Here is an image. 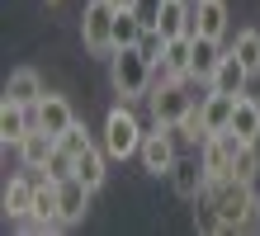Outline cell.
<instances>
[{"mask_svg": "<svg viewBox=\"0 0 260 236\" xmlns=\"http://www.w3.org/2000/svg\"><path fill=\"white\" fill-rule=\"evenodd\" d=\"M142 19H137L133 10H118V19H114V47H137V38H142Z\"/></svg>", "mask_w": 260, "mask_h": 236, "instance_id": "25", "label": "cell"}, {"mask_svg": "<svg viewBox=\"0 0 260 236\" xmlns=\"http://www.w3.org/2000/svg\"><path fill=\"white\" fill-rule=\"evenodd\" d=\"M62 184V222H67V231L71 227H81L85 222V213H90V198H95V189H90L85 180H57Z\"/></svg>", "mask_w": 260, "mask_h": 236, "instance_id": "10", "label": "cell"}, {"mask_svg": "<svg viewBox=\"0 0 260 236\" xmlns=\"http://www.w3.org/2000/svg\"><path fill=\"white\" fill-rule=\"evenodd\" d=\"M255 175H260V142H241L237 156H232V175H227V180L255 184Z\"/></svg>", "mask_w": 260, "mask_h": 236, "instance_id": "23", "label": "cell"}, {"mask_svg": "<svg viewBox=\"0 0 260 236\" xmlns=\"http://www.w3.org/2000/svg\"><path fill=\"white\" fill-rule=\"evenodd\" d=\"M109 161H114V156L104 151V142H90V147L76 156V180H85L90 189H100L104 175H109Z\"/></svg>", "mask_w": 260, "mask_h": 236, "instance_id": "21", "label": "cell"}, {"mask_svg": "<svg viewBox=\"0 0 260 236\" xmlns=\"http://www.w3.org/2000/svg\"><path fill=\"white\" fill-rule=\"evenodd\" d=\"M171 189L180 198H199L208 189V170H204V161L199 156H180L175 161V170H171Z\"/></svg>", "mask_w": 260, "mask_h": 236, "instance_id": "13", "label": "cell"}, {"mask_svg": "<svg viewBox=\"0 0 260 236\" xmlns=\"http://www.w3.org/2000/svg\"><path fill=\"white\" fill-rule=\"evenodd\" d=\"M142 137H147L142 118H137L123 99H118L109 114H104V132H100V142H104V151H109L114 161H128V156H137V151H142Z\"/></svg>", "mask_w": 260, "mask_h": 236, "instance_id": "3", "label": "cell"}, {"mask_svg": "<svg viewBox=\"0 0 260 236\" xmlns=\"http://www.w3.org/2000/svg\"><path fill=\"white\" fill-rule=\"evenodd\" d=\"M161 5H166V0H133V14H137V19H142L147 28H156V19H161Z\"/></svg>", "mask_w": 260, "mask_h": 236, "instance_id": "28", "label": "cell"}, {"mask_svg": "<svg viewBox=\"0 0 260 236\" xmlns=\"http://www.w3.org/2000/svg\"><path fill=\"white\" fill-rule=\"evenodd\" d=\"M28 132H34V109L5 99V104H0V142H5V151H14Z\"/></svg>", "mask_w": 260, "mask_h": 236, "instance_id": "11", "label": "cell"}, {"mask_svg": "<svg viewBox=\"0 0 260 236\" xmlns=\"http://www.w3.org/2000/svg\"><path fill=\"white\" fill-rule=\"evenodd\" d=\"M43 94H48V90H43V76H38L34 66H14V71H10V81H5V99L24 104V109H34Z\"/></svg>", "mask_w": 260, "mask_h": 236, "instance_id": "15", "label": "cell"}, {"mask_svg": "<svg viewBox=\"0 0 260 236\" xmlns=\"http://www.w3.org/2000/svg\"><path fill=\"white\" fill-rule=\"evenodd\" d=\"M52 151H57V137H52V132H43V128H34V132L19 142V147H14V156H19V165H24V170H43V165L52 161Z\"/></svg>", "mask_w": 260, "mask_h": 236, "instance_id": "17", "label": "cell"}, {"mask_svg": "<svg viewBox=\"0 0 260 236\" xmlns=\"http://www.w3.org/2000/svg\"><path fill=\"white\" fill-rule=\"evenodd\" d=\"M194 104H199V94H189V81H171V85H151L147 90L151 123H161V128H180Z\"/></svg>", "mask_w": 260, "mask_h": 236, "instance_id": "4", "label": "cell"}, {"mask_svg": "<svg viewBox=\"0 0 260 236\" xmlns=\"http://www.w3.org/2000/svg\"><path fill=\"white\" fill-rule=\"evenodd\" d=\"M137 161H142L147 175H171L175 161H180V137H175V128H161V123H151V132L142 137V151H137Z\"/></svg>", "mask_w": 260, "mask_h": 236, "instance_id": "6", "label": "cell"}, {"mask_svg": "<svg viewBox=\"0 0 260 236\" xmlns=\"http://www.w3.org/2000/svg\"><path fill=\"white\" fill-rule=\"evenodd\" d=\"M151 71H156V66H151V61L137 52V47H114V52H109V90H114L123 104L147 99Z\"/></svg>", "mask_w": 260, "mask_h": 236, "instance_id": "2", "label": "cell"}, {"mask_svg": "<svg viewBox=\"0 0 260 236\" xmlns=\"http://www.w3.org/2000/svg\"><path fill=\"white\" fill-rule=\"evenodd\" d=\"M48 5H62V0H48Z\"/></svg>", "mask_w": 260, "mask_h": 236, "instance_id": "30", "label": "cell"}, {"mask_svg": "<svg viewBox=\"0 0 260 236\" xmlns=\"http://www.w3.org/2000/svg\"><path fill=\"white\" fill-rule=\"evenodd\" d=\"M114 19H118V10L109 5V0H90V5H85V14H81L85 52H95V57L114 52Z\"/></svg>", "mask_w": 260, "mask_h": 236, "instance_id": "5", "label": "cell"}, {"mask_svg": "<svg viewBox=\"0 0 260 236\" xmlns=\"http://www.w3.org/2000/svg\"><path fill=\"white\" fill-rule=\"evenodd\" d=\"M232 109H237V94H222V90H208L199 99V114H204L208 132H227L232 128Z\"/></svg>", "mask_w": 260, "mask_h": 236, "instance_id": "20", "label": "cell"}, {"mask_svg": "<svg viewBox=\"0 0 260 236\" xmlns=\"http://www.w3.org/2000/svg\"><path fill=\"white\" fill-rule=\"evenodd\" d=\"M90 142H95V137H90V132H85V123H81V118H76V123H71V128L62 132V147H67L71 156H81V151L90 147Z\"/></svg>", "mask_w": 260, "mask_h": 236, "instance_id": "27", "label": "cell"}, {"mask_svg": "<svg viewBox=\"0 0 260 236\" xmlns=\"http://www.w3.org/2000/svg\"><path fill=\"white\" fill-rule=\"evenodd\" d=\"M156 66H166L175 81H194V38H166V52Z\"/></svg>", "mask_w": 260, "mask_h": 236, "instance_id": "19", "label": "cell"}, {"mask_svg": "<svg viewBox=\"0 0 260 236\" xmlns=\"http://www.w3.org/2000/svg\"><path fill=\"white\" fill-rule=\"evenodd\" d=\"M76 123V109H71V99L67 94H43V99L34 104V128H43V132H52L57 142H62V132Z\"/></svg>", "mask_w": 260, "mask_h": 236, "instance_id": "8", "label": "cell"}, {"mask_svg": "<svg viewBox=\"0 0 260 236\" xmlns=\"http://www.w3.org/2000/svg\"><path fill=\"white\" fill-rule=\"evenodd\" d=\"M34 194H38V170H24V175H10L5 180L0 203H5V217H10V222H19V217L34 213Z\"/></svg>", "mask_w": 260, "mask_h": 236, "instance_id": "9", "label": "cell"}, {"mask_svg": "<svg viewBox=\"0 0 260 236\" xmlns=\"http://www.w3.org/2000/svg\"><path fill=\"white\" fill-rule=\"evenodd\" d=\"M189 38H194V33H189ZM218 61H222V43H218V38H194V81L208 85V76L218 71Z\"/></svg>", "mask_w": 260, "mask_h": 236, "instance_id": "22", "label": "cell"}, {"mask_svg": "<svg viewBox=\"0 0 260 236\" xmlns=\"http://www.w3.org/2000/svg\"><path fill=\"white\" fill-rule=\"evenodd\" d=\"M109 5H114V10H133V0H109Z\"/></svg>", "mask_w": 260, "mask_h": 236, "instance_id": "29", "label": "cell"}, {"mask_svg": "<svg viewBox=\"0 0 260 236\" xmlns=\"http://www.w3.org/2000/svg\"><path fill=\"white\" fill-rule=\"evenodd\" d=\"M227 5L222 0H194V38H227Z\"/></svg>", "mask_w": 260, "mask_h": 236, "instance_id": "14", "label": "cell"}, {"mask_svg": "<svg viewBox=\"0 0 260 236\" xmlns=\"http://www.w3.org/2000/svg\"><path fill=\"white\" fill-rule=\"evenodd\" d=\"M43 175H52V180H71L76 175V156L62 147V142H57V151H52V161L43 165Z\"/></svg>", "mask_w": 260, "mask_h": 236, "instance_id": "26", "label": "cell"}, {"mask_svg": "<svg viewBox=\"0 0 260 236\" xmlns=\"http://www.w3.org/2000/svg\"><path fill=\"white\" fill-rule=\"evenodd\" d=\"M232 52H237V61H241L251 76H260V28H241L237 43H232Z\"/></svg>", "mask_w": 260, "mask_h": 236, "instance_id": "24", "label": "cell"}, {"mask_svg": "<svg viewBox=\"0 0 260 236\" xmlns=\"http://www.w3.org/2000/svg\"><path fill=\"white\" fill-rule=\"evenodd\" d=\"M232 132L237 142H260V94H237V109H232Z\"/></svg>", "mask_w": 260, "mask_h": 236, "instance_id": "16", "label": "cell"}, {"mask_svg": "<svg viewBox=\"0 0 260 236\" xmlns=\"http://www.w3.org/2000/svg\"><path fill=\"white\" fill-rule=\"evenodd\" d=\"M237 147H241V142H237L232 132H208V142L199 147V161H204L208 180H227V175H232V156H237Z\"/></svg>", "mask_w": 260, "mask_h": 236, "instance_id": "7", "label": "cell"}, {"mask_svg": "<svg viewBox=\"0 0 260 236\" xmlns=\"http://www.w3.org/2000/svg\"><path fill=\"white\" fill-rule=\"evenodd\" d=\"M156 28H161L166 38H189L194 33V0H166Z\"/></svg>", "mask_w": 260, "mask_h": 236, "instance_id": "18", "label": "cell"}, {"mask_svg": "<svg viewBox=\"0 0 260 236\" xmlns=\"http://www.w3.org/2000/svg\"><path fill=\"white\" fill-rule=\"evenodd\" d=\"M251 81H255V76L241 66V61H237V52L227 47V52H222V61H218V71L208 76V90H222V94H246V85H251Z\"/></svg>", "mask_w": 260, "mask_h": 236, "instance_id": "12", "label": "cell"}, {"mask_svg": "<svg viewBox=\"0 0 260 236\" xmlns=\"http://www.w3.org/2000/svg\"><path fill=\"white\" fill-rule=\"evenodd\" d=\"M260 217L255 184L241 180H208V189L199 194V231H241Z\"/></svg>", "mask_w": 260, "mask_h": 236, "instance_id": "1", "label": "cell"}]
</instances>
